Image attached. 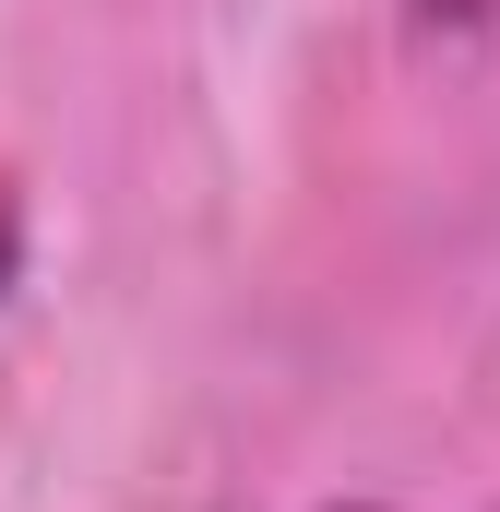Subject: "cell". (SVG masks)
<instances>
[{
  "mask_svg": "<svg viewBox=\"0 0 500 512\" xmlns=\"http://www.w3.org/2000/svg\"><path fill=\"white\" fill-rule=\"evenodd\" d=\"M429 36H465V24H500V0H417Z\"/></svg>",
  "mask_w": 500,
  "mask_h": 512,
  "instance_id": "cell-1",
  "label": "cell"
},
{
  "mask_svg": "<svg viewBox=\"0 0 500 512\" xmlns=\"http://www.w3.org/2000/svg\"><path fill=\"white\" fill-rule=\"evenodd\" d=\"M12 262H24V215H12V191H0V286H12Z\"/></svg>",
  "mask_w": 500,
  "mask_h": 512,
  "instance_id": "cell-2",
  "label": "cell"
},
{
  "mask_svg": "<svg viewBox=\"0 0 500 512\" xmlns=\"http://www.w3.org/2000/svg\"><path fill=\"white\" fill-rule=\"evenodd\" d=\"M346 512H370V501H346Z\"/></svg>",
  "mask_w": 500,
  "mask_h": 512,
  "instance_id": "cell-3",
  "label": "cell"
}]
</instances>
